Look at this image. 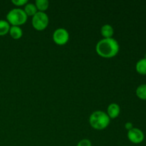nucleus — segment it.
<instances>
[{
	"label": "nucleus",
	"mask_w": 146,
	"mask_h": 146,
	"mask_svg": "<svg viewBox=\"0 0 146 146\" xmlns=\"http://www.w3.org/2000/svg\"><path fill=\"white\" fill-rule=\"evenodd\" d=\"M119 49V44L113 38L101 39L96 46L97 54L104 58H113L118 54Z\"/></svg>",
	"instance_id": "f257e3e1"
},
{
	"label": "nucleus",
	"mask_w": 146,
	"mask_h": 146,
	"mask_svg": "<svg viewBox=\"0 0 146 146\" xmlns=\"http://www.w3.org/2000/svg\"><path fill=\"white\" fill-rule=\"evenodd\" d=\"M111 118L108 114L102 111H96L89 117L90 125L96 130H103L107 128L110 123Z\"/></svg>",
	"instance_id": "f03ea898"
},
{
	"label": "nucleus",
	"mask_w": 146,
	"mask_h": 146,
	"mask_svg": "<svg viewBox=\"0 0 146 146\" xmlns=\"http://www.w3.org/2000/svg\"><path fill=\"white\" fill-rule=\"evenodd\" d=\"M27 14L24 9L20 8H14L10 10L7 14V21L11 26H18L25 24L27 20Z\"/></svg>",
	"instance_id": "7ed1b4c3"
},
{
	"label": "nucleus",
	"mask_w": 146,
	"mask_h": 146,
	"mask_svg": "<svg viewBox=\"0 0 146 146\" xmlns=\"http://www.w3.org/2000/svg\"><path fill=\"white\" fill-rule=\"evenodd\" d=\"M49 21L48 15L44 11H37L32 17V25L35 29L42 31L47 27Z\"/></svg>",
	"instance_id": "20e7f679"
},
{
	"label": "nucleus",
	"mask_w": 146,
	"mask_h": 146,
	"mask_svg": "<svg viewBox=\"0 0 146 146\" xmlns=\"http://www.w3.org/2000/svg\"><path fill=\"white\" fill-rule=\"evenodd\" d=\"M53 40L58 45H64L69 40V33L64 28L56 29L53 33Z\"/></svg>",
	"instance_id": "39448f33"
},
{
	"label": "nucleus",
	"mask_w": 146,
	"mask_h": 146,
	"mask_svg": "<svg viewBox=\"0 0 146 146\" xmlns=\"http://www.w3.org/2000/svg\"><path fill=\"white\" fill-rule=\"evenodd\" d=\"M128 140L134 144H139L144 141L145 135L141 129L137 128H133L128 131L127 133Z\"/></svg>",
	"instance_id": "423d86ee"
},
{
	"label": "nucleus",
	"mask_w": 146,
	"mask_h": 146,
	"mask_svg": "<svg viewBox=\"0 0 146 146\" xmlns=\"http://www.w3.org/2000/svg\"><path fill=\"white\" fill-rule=\"evenodd\" d=\"M121 108L118 104L112 103L110 104L107 108V114L110 118H115L119 115Z\"/></svg>",
	"instance_id": "0eeeda50"
},
{
	"label": "nucleus",
	"mask_w": 146,
	"mask_h": 146,
	"mask_svg": "<svg viewBox=\"0 0 146 146\" xmlns=\"http://www.w3.org/2000/svg\"><path fill=\"white\" fill-rule=\"evenodd\" d=\"M101 32L104 38H112L114 34V29L110 24H104L101 29Z\"/></svg>",
	"instance_id": "6e6552de"
},
{
	"label": "nucleus",
	"mask_w": 146,
	"mask_h": 146,
	"mask_svg": "<svg viewBox=\"0 0 146 146\" xmlns=\"http://www.w3.org/2000/svg\"><path fill=\"white\" fill-rule=\"evenodd\" d=\"M9 33L10 36L14 39H19L23 35L22 29L18 26H11L10 27Z\"/></svg>",
	"instance_id": "1a4fd4ad"
},
{
	"label": "nucleus",
	"mask_w": 146,
	"mask_h": 146,
	"mask_svg": "<svg viewBox=\"0 0 146 146\" xmlns=\"http://www.w3.org/2000/svg\"><path fill=\"white\" fill-rule=\"evenodd\" d=\"M135 69L138 74L141 75H146V58H142L136 63Z\"/></svg>",
	"instance_id": "9d476101"
},
{
	"label": "nucleus",
	"mask_w": 146,
	"mask_h": 146,
	"mask_svg": "<svg viewBox=\"0 0 146 146\" xmlns=\"http://www.w3.org/2000/svg\"><path fill=\"white\" fill-rule=\"evenodd\" d=\"M24 11L27 14V16H34L36 14L38 11L36 7L34 4L32 3H27L24 7Z\"/></svg>",
	"instance_id": "9b49d317"
},
{
	"label": "nucleus",
	"mask_w": 146,
	"mask_h": 146,
	"mask_svg": "<svg viewBox=\"0 0 146 146\" xmlns=\"http://www.w3.org/2000/svg\"><path fill=\"white\" fill-rule=\"evenodd\" d=\"M10 27L9 23L7 20L0 19V36H4L9 33Z\"/></svg>",
	"instance_id": "f8f14e48"
},
{
	"label": "nucleus",
	"mask_w": 146,
	"mask_h": 146,
	"mask_svg": "<svg viewBox=\"0 0 146 146\" xmlns=\"http://www.w3.org/2000/svg\"><path fill=\"white\" fill-rule=\"evenodd\" d=\"M136 96L141 100H146V84L138 86L135 91Z\"/></svg>",
	"instance_id": "ddd939ff"
},
{
	"label": "nucleus",
	"mask_w": 146,
	"mask_h": 146,
	"mask_svg": "<svg viewBox=\"0 0 146 146\" xmlns=\"http://www.w3.org/2000/svg\"><path fill=\"white\" fill-rule=\"evenodd\" d=\"M35 5L38 11H44L48 9L49 2L48 0H36Z\"/></svg>",
	"instance_id": "4468645a"
},
{
	"label": "nucleus",
	"mask_w": 146,
	"mask_h": 146,
	"mask_svg": "<svg viewBox=\"0 0 146 146\" xmlns=\"http://www.w3.org/2000/svg\"><path fill=\"white\" fill-rule=\"evenodd\" d=\"M76 146H92V145L90 140L83 139L78 143Z\"/></svg>",
	"instance_id": "2eb2a0df"
},
{
	"label": "nucleus",
	"mask_w": 146,
	"mask_h": 146,
	"mask_svg": "<svg viewBox=\"0 0 146 146\" xmlns=\"http://www.w3.org/2000/svg\"><path fill=\"white\" fill-rule=\"evenodd\" d=\"M11 2H12L14 5L20 7V6L26 5V4L28 3V0H12Z\"/></svg>",
	"instance_id": "dca6fc26"
},
{
	"label": "nucleus",
	"mask_w": 146,
	"mask_h": 146,
	"mask_svg": "<svg viewBox=\"0 0 146 146\" xmlns=\"http://www.w3.org/2000/svg\"><path fill=\"white\" fill-rule=\"evenodd\" d=\"M125 129L128 130V131L133 128V123L131 122H127L125 124Z\"/></svg>",
	"instance_id": "f3484780"
},
{
	"label": "nucleus",
	"mask_w": 146,
	"mask_h": 146,
	"mask_svg": "<svg viewBox=\"0 0 146 146\" xmlns=\"http://www.w3.org/2000/svg\"><path fill=\"white\" fill-rule=\"evenodd\" d=\"M145 58H146V54H145Z\"/></svg>",
	"instance_id": "a211bd4d"
},
{
	"label": "nucleus",
	"mask_w": 146,
	"mask_h": 146,
	"mask_svg": "<svg viewBox=\"0 0 146 146\" xmlns=\"http://www.w3.org/2000/svg\"><path fill=\"white\" fill-rule=\"evenodd\" d=\"M125 146H128V145H125Z\"/></svg>",
	"instance_id": "6ab92c4d"
}]
</instances>
